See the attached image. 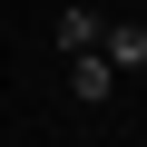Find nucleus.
<instances>
[{
	"label": "nucleus",
	"instance_id": "2",
	"mask_svg": "<svg viewBox=\"0 0 147 147\" xmlns=\"http://www.w3.org/2000/svg\"><path fill=\"white\" fill-rule=\"evenodd\" d=\"M69 88L98 108V98H108V59H98V49H79V59H69Z\"/></svg>",
	"mask_w": 147,
	"mask_h": 147
},
{
	"label": "nucleus",
	"instance_id": "1",
	"mask_svg": "<svg viewBox=\"0 0 147 147\" xmlns=\"http://www.w3.org/2000/svg\"><path fill=\"white\" fill-rule=\"evenodd\" d=\"M98 59L108 69H147V30H98Z\"/></svg>",
	"mask_w": 147,
	"mask_h": 147
},
{
	"label": "nucleus",
	"instance_id": "3",
	"mask_svg": "<svg viewBox=\"0 0 147 147\" xmlns=\"http://www.w3.org/2000/svg\"><path fill=\"white\" fill-rule=\"evenodd\" d=\"M98 30H108L98 10H59V49H69V59H79V49H98Z\"/></svg>",
	"mask_w": 147,
	"mask_h": 147
}]
</instances>
